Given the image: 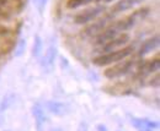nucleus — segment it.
Listing matches in <instances>:
<instances>
[{
  "label": "nucleus",
  "mask_w": 160,
  "mask_h": 131,
  "mask_svg": "<svg viewBox=\"0 0 160 131\" xmlns=\"http://www.w3.org/2000/svg\"><path fill=\"white\" fill-rule=\"evenodd\" d=\"M134 52V47L133 45H127L123 47L121 49L113 50V52H108V53H103L101 55L94 58L92 63L96 66H106L113 63H118L121 60H124L127 56H129Z\"/></svg>",
  "instance_id": "1"
},
{
  "label": "nucleus",
  "mask_w": 160,
  "mask_h": 131,
  "mask_svg": "<svg viewBox=\"0 0 160 131\" xmlns=\"http://www.w3.org/2000/svg\"><path fill=\"white\" fill-rule=\"evenodd\" d=\"M149 11H150L149 7H142V9L136 10L134 12H132L131 15L126 16L124 19L116 21L120 31L121 32H126V31L133 28L136 25H138L140 21H143V20L149 15Z\"/></svg>",
  "instance_id": "2"
},
{
  "label": "nucleus",
  "mask_w": 160,
  "mask_h": 131,
  "mask_svg": "<svg viewBox=\"0 0 160 131\" xmlns=\"http://www.w3.org/2000/svg\"><path fill=\"white\" fill-rule=\"evenodd\" d=\"M112 14L106 15L102 19L96 20L95 22H92L91 25H88L81 32H80V37L84 39H90V38H96L101 32L107 27V25L111 22L112 20Z\"/></svg>",
  "instance_id": "3"
},
{
  "label": "nucleus",
  "mask_w": 160,
  "mask_h": 131,
  "mask_svg": "<svg viewBox=\"0 0 160 131\" xmlns=\"http://www.w3.org/2000/svg\"><path fill=\"white\" fill-rule=\"evenodd\" d=\"M136 66V61L134 60H124V61H118L116 65L106 69V71L103 73L105 77L110 78V80H113V78H118L122 76L129 74L131 71H133Z\"/></svg>",
  "instance_id": "4"
},
{
  "label": "nucleus",
  "mask_w": 160,
  "mask_h": 131,
  "mask_svg": "<svg viewBox=\"0 0 160 131\" xmlns=\"http://www.w3.org/2000/svg\"><path fill=\"white\" fill-rule=\"evenodd\" d=\"M106 10V7L103 5H98V6H94V7H90V9H86L84 11H80L79 14L75 16L74 22L77 25H86L94 20H96L101 14H103Z\"/></svg>",
  "instance_id": "5"
},
{
  "label": "nucleus",
  "mask_w": 160,
  "mask_h": 131,
  "mask_svg": "<svg viewBox=\"0 0 160 131\" xmlns=\"http://www.w3.org/2000/svg\"><path fill=\"white\" fill-rule=\"evenodd\" d=\"M129 39H131V37H129L128 33H123L122 32L120 35H117L116 37L110 39L108 42H106L105 44L100 45L99 52H100L101 54H103V53H108V52H113V50L121 49V48H123L129 42Z\"/></svg>",
  "instance_id": "6"
},
{
  "label": "nucleus",
  "mask_w": 160,
  "mask_h": 131,
  "mask_svg": "<svg viewBox=\"0 0 160 131\" xmlns=\"http://www.w3.org/2000/svg\"><path fill=\"white\" fill-rule=\"evenodd\" d=\"M131 118V124L138 131H158L159 130V124L157 121L149 120V119H139L136 116H129Z\"/></svg>",
  "instance_id": "7"
},
{
  "label": "nucleus",
  "mask_w": 160,
  "mask_h": 131,
  "mask_svg": "<svg viewBox=\"0 0 160 131\" xmlns=\"http://www.w3.org/2000/svg\"><path fill=\"white\" fill-rule=\"evenodd\" d=\"M143 1H145V0H118L113 5L111 14L115 15V14L124 12V11H127V10H129V9H132V7H134V6L142 4Z\"/></svg>",
  "instance_id": "8"
},
{
  "label": "nucleus",
  "mask_w": 160,
  "mask_h": 131,
  "mask_svg": "<svg viewBox=\"0 0 160 131\" xmlns=\"http://www.w3.org/2000/svg\"><path fill=\"white\" fill-rule=\"evenodd\" d=\"M159 40L160 39H159V36H158V35L154 36V37L149 38V39H147V40L142 44L139 52H138V55L145 56L147 54L152 53L153 50H155V49L159 47Z\"/></svg>",
  "instance_id": "9"
},
{
  "label": "nucleus",
  "mask_w": 160,
  "mask_h": 131,
  "mask_svg": "<svg viewBox=\"0 0 160 131\" xmlns=\"http://www.w3.org/2000/svg\"><path fill=\"white\" fill-rule=\"evenodd\" d=\"M46 107H47V109L49 112L52 113V114H54V115H64V114H67L68 110H69V108H68L67 104H64L62 102H56V101L47 102L46 103Z\"/></svg>",
  "instance_id": "10"
},
{
  "label": "nucleus",
  "mask_w": 160,
  "mask_h": 131,
  "mask_svg": "<svg viewBox=\"0 0 160 131\" xmlns=\"http://www.w3.org/2000/svg\"><path fill=\"white\" fill-rule=\"evenodd\" d=\"M32 114H33V118L36 120V125H37V130L42 131V126L44 124V113L42 109V105L36 103L33 107H32Z\"/></svg>",
  "instance_id": "11"
},
{
  "label": "nucleus",
  "mask_w": 160,
  "mask_h": 131,
  "mask_svg": "<svg viewBox=\"0 0 160 131\" xmlns=\"http://www.w3.org/2000/svg\"><path fill=\"white\" fill-rule=\"evenodd\" d=\"M56 54H57V50L53 45H51L48 48V50L46 52V55L43 58V65L44 66H51L54 61V58H56Z\"/></svg>",
  "instance_id": "12"
},
{
  "label": "nucleus",
  "mask_w": 160,
  "mask_h": 131,
  "mask_svg": "<svg viewBox=\"0 0 160 131\" xmlns=\"http://www.w3.org/2000/svg\"><path fill=\"white\" fill-rule=\"evenodd\" d=\"M94 1H98V0H68L67 1V7L74 10V9L81 7V6L88 5L90 2H94Z\"/></svg>",
  "instance_id": "13"
},
{
  "label": "nucleus",
  "mask_w": 160,
  "mask_h": 131,
  "mask_svg": "<svg viewBox=\"0 0 160 131\" xmlns=\"http://www.w3.org/2000/svg\"><path fill=\"white\" fill-rule=\"evenodd\" d=\"M14 98H15V96L12 93H9L8 96H5L4 99H2V102H1V104H0V112L6 110L11 105V103L14 102Z\"/></svg>",
  "instance_id": "14"
},
{
  "label": "nucleus",
  "mask_w": 160,
  "mask_h": 131,
  "mask_svg": "<svg viewBox=\"0 0 160 131\" xmlns=\"http://www.w3.org/2000/svg\"><path fill=\"white\" fill-rule=\"evenodd\" d=\"M42 49V40L40 36H36L35 38V43H33V48H32V54L35 56H38Z\"/></svg>",
  "instance_id": "15"
},
{
  "label": "nucleus",
  "mask_w": 160,
  "mask_h": 131,
  "mask_svg": "<svg viewBox=\"0 0 160 131\" xmlns=\"http://www.w3.org/2000/svg\"><path fill=\"white\" fill-rule=\"evenodd\" d=\"M23 49H25V40L23 39H21L20 42H19V47H18V50H16V56H20L22 54V52H23Z\"/></svg>",
  "instance_id": "16"
},
{
  "label": "nucleus",
  "mask_w": 160,
  "mask_h": 131,
  "mask_svg": "<svg viewBox=\"0 0 160 131\" xmlns=\"http://www.w3.org/2000/svg\"><path fill=\"white\" fill-rule=\"evenodd\" d=\"M46 2H47V0H35V5L37 6V9H38L40 11H42V10L44 9Z\"/></svg>",
  "instance_id": "17"
},
{
  "label": "nucleus",
  "mask_w": 160,
  "mask_h": 131,
  "mask_svg": "<svg viewBox=\"0 0 160 131\" xmlns=\"http://www.w3.org/2000/svg\"><path fill=\"white\" fill-rule=\"evenodd\" d=\"M149 85L153 86V87H158V86H159V74H158V73H157V75L154 76V78L150 80Z\"/></svg>",
  "instance_id": "18"
},
{
  "label": "nucleus",
  "mask_w": 160,
  "mask_h": 131,
  "mask_svg": "<svg viewBox=\"0 0 160 131\" xmlns=\"http://www.w3.org/2000/svg\"><path fill=\"white\" fill-rule=\"evenodd\" d=\"M96 129H98V131H107V129H106V126L105 125H98L96 126Z\"/></svg>",
  "instance_id": "19"
},
{
  "label": "nucleus",
  "mask_w": 160,
  "mask_h": 131,
  "mask_svg": "<svg viewBox=\"0 0 160 131\" xmlns=\"http://www.w3.org/2000/svg\"><path fill=\"white\" fill-rule=\"evenodd\" d=\"M98 1H100V2H111L113 0H98Z\"/></svg>",
  "instance_id": "20"
},
{
  "label": "nucleus",
  "mask_w": 160,
  "mask_h": 131,
  "mask_svg": "<svg viewBox=\"0 0 160 131\" xmlns=\"http://www.w3.org/2000/svg\"><path fill=\"white\" fill-rule=\"evenodd\" d=\"M0 4H5V0H0Z\"/></svg>",
  "instance_id": "21"
},
{
  "label": "nucleus",
  "mask_w": 160,
  "mask_h": 131,
  "mask_svg": "<svg viewBox=\"0 0 160 131\" xmlns=\"http://www.w3.org/2000/svg\"><path fill=\"white\" fill-rule=\"evenodd\" d=\"M52 131H59V129H54V130H52Z\"/></svg>",
  "instance_id": "22"
},
{
  "label": "nucleus",
  "mask_w": 160,
  "mask_h": 131,
  "mask_svg": "<svg viewBox=\"0 0 160 131\" xmlns=\"http://www.w3.org/2000/svg\"><path fill=\"white\" fill-rule=\"evenodd\" d=\"M0 12H1V9H0Z\"/></svg>",
  "instance_id": "23"
}]
</instances>
